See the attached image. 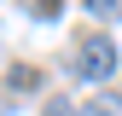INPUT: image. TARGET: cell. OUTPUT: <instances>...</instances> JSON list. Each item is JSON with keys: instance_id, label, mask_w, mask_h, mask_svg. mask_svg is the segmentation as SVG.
Segmentation results:
<instances>
[{"instance_id": "obj_4", "label": "cell", "mask_w": 122, "mask_h": 116, "mask_svg": "<svg viewBox=\"0 0 122 116\" xmlns=\"http://www.w3.org/2000/svg\"><path fill=\"white\" fill-rule=\"evenodd\" d=\"M41 116H81V110H76L70 99H47V105H41Z\"/></svg>"}, {"instance_id": "obj_2", "label": "cell", "mask_w": 122, "mask_h": 116, "mask_svg": "<svg viewBox=\"0 0 122 116\" xmlns=\"http://www.w3.org/2000/svg\"><path fill=\"white\" fill-rule=\"evenodd\" d=\"M81 116H122V99L116 93H93V99H81Z\"/></svg>"}, {"instance_id": "obj_1", "label": "cell", "mask_w": 122, "mask_h": 116, "mask_svg": "<svg viewBox=\"0 0 122 116\" xmlns=\"http://www.w3.org/2000/svg\"><path fill=\"white\" fill-rule=\"evenodd\" d=\"M70 64H76L81 81H111V76H116V41H111V35H81Z\"/></svg>"}, {"instance_id": "obj_3", "label": "cell", "mask_w": 122, "mask_h": 116, "mask_svg": "<svg viewBox=\"0 0 122 116\" xmlns=\"http://www.w3.org/2000/svg\"><path fill=\"white\" fill-rule=\"evenodd\" d=\"M87 12L93 18H122V0H87Z\"/></svg>"}]
</instances>
